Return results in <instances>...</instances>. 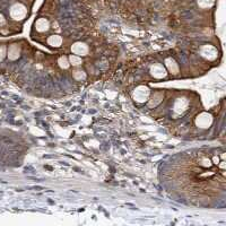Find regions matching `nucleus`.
I'll return each mask as SVG.
<instances>
[{"label": "nucleus", "instance_id": "20", "mask_svg": "<svg viewBox=\"0 0 226 226\" xmlns=\"http://www.w3.org/2000/svg\"><path fill=\"white\" fill-rule=\"evenodd\" d=\"M3 22H5V19H3V15H0V24H3Z\"/></svg>", "mask_w": 226, "mask_h": 226}, {"label": "nucleus", "instance_id": "18", "mask_svg": "<svg viewBox=\"0 0 226 226\" xmlns=\"http://www.w3.org/2000/svg\"><path fill=\"white\" fill-rule=\"evenodd\" d=\"M213 162H214V164H217L219 163V158H218V156H214V158H213Z\"/></svg>", "mask_w": 226, "mask_h": 226}, {"label": "nucleus", "instance_id": "2", "mask_svg": "<svg viewBox=\"0 0 226 226\" xmlns=\"http://www.w3.org/2000/svg\"><path fill=\"white\" fill-rule=\"evenodd\" d=\"M212 122H213L212 116L207 112L200 113V114L197 116V119H196V124H197L199 128H203V129H205V128L210 127Z\"/></svg>", "mask_w": 226, "mask_h": 226}, {"label": "nucleus", "instance_id": "19", "mask_svg": "<svg viewBox=\"0 0 226 226\" xmlns=\"http://www.w3.org/2000/svg\"><path fill=\"white\" fill-rule=\"evenodd\" d=\"M218 165H219L222 169H225V166H226V164H225V162H220V163H218Z\"/></svg>", "mask_w": 226, "mask_h": 226}, {"label": "nucleus", "instance_id": "10", "mask_svg": "<svg viewBox=\"0 0 226 226\" xmlns=\"http://www.w3.org/2000/svg\"><path fill=\"white\" fill-rule=\"evenodd\" d=\"M8 56L10 59H17L18 58V56H19V48L17 46V45H11L10 48H9V51H8Z\"/></svg>", "mask_w": 226, "mask_h": 226}, {"label": "nucleus", "instance_id": "17", "mask_svg": "<svg viewBox=\"0 0 226 226\" xmlns=\"http://www.w3.org/2000/svg\"><path fill=\"white\" fill-rule=\"evenodd\" d=\"M3 56H5V48H3V46H0V60H3Z\"/></svg>", "mask_w": 226, "mask_h": 226}, {"label": "nucleus", "instance_id": "4", "mask_svg": "<svg viewBox=\"0 0 226 226\" xmlns=\"http://www.w3.org/2000/svg\"><path fill=\"white\" fill-rule=\"evenodd\" d=\"M201 54L208 60H214L217 58V50L212 45H205L201 49Z\"/></svg>", "mask_w": 226, "mask_h": 226}, {"label": "nucleus", "instance_id": "7", "mask_svg": "<svg viewBox=\"0 0 226 226\" xmlns=\"http://www.w3.org/2000/svg\"><path fill=\"white\" fill-rule=\"evenodd\" d=\"M188 106V101L186 99H179L176 100L174 104V111L176 113H182Z\"/></svg>", "mask_w": 226, "mask_h": 226}, {"label": "nucleus", "instance_id": "9", "mask_svg": "<svg viewBox=\"0 0 226 226\" xmlns=\"http://www.w3.org/2000/svg\"><path fill=\"white\" fill-rule=\"evenodd\" d=\"M35 26H36V30L39 32H45L48 31L49 28V22L45 18H40L35 24Z\"/></svg>", "mask_w": 226, "mask_h": 226}, {"label": "nucleus", "instance_id": "5", "mask_svg": "<svg viewBox=\"0 0 226 226\" xmlns=\"http://www.w3.org/2000/svg\"><path fill=\"white\" fill-rule=\"evenodd\" d=\"M71 51L75 54H77V56H86L88 52V48L85 43L77 42L71 46Z\"/></svg>", "mask_w": 226, "mask_h": 226}, {"label": "nucleus", "instance_id": "12", "mask_svg": "<svg viewBox=\"0 0 226 226\" xmlns=\"http://www.w3.org/2000/svg\"><path fill=\"white\" fill-rule=\"evenodd\" d=\"M163 100V94L162 93H156L154 94V96L152 97V100L149 101V107H153V106H156V105L159 103V102Z\"/></svg>", "mask_w": 226, "mask_h": 226}, {"label": "nucleus", "instance_id": "15", "mask_svg": "<svg viewBox=\"0 0 226 226\" xmlns=\"http://www.w3.org/2000/svg\"><path fill=\"white\" fill-rule=\"evenodd\" d=\"M68 60H69V62H70L73 66H79L82 63V59H80L78 56H73V54H71Z\"/></svg>", "mask_w": 226, "mask_h": 226}, {"label": "nucleus", "instance_id": "1", "mask_svg": "<svg viewBox=\"0 0 226 226\" xmlns=\"http://www.w3.org/2000/svg\"><path fill=\"white\" fill-rule=\"evenodd\" d=\"M132 96L137 102L143 103V102L147 101L148 97H149V89L146 86H138L135 89V92H133Z\"/></svg>", "mask_w": 226, "mask_h": 226}, {"label": "nucleus", "instance_id": "14", "mask_svg": "<svg viewBox=\"0 0 226 226\" xmlns=\"http://www.w3.org/2000/svg\"><path fill=\"white\" fill-rule=\"evenodd\" d=\"M58 63H59L60 67L63 68V69H67V68L69 67V65H70V62H69L67 56H61V58H59Z\"/></svg>", "mask_w": 226, "mask_h": 226}, {"label": "nucleus", "instance_id": "3", "mask_svg": "<svg viewBox=\"0 0 226 226\" xmlns=\"http://www.w3.org/2000/svg\"><path fill=\"white\" fill-rule=\"evenodd\" d=\"M10 15H11V17H13L14 19L20 20V19H23V18L25 17L26 8L23 5H20V3H16V5H14L13 7H11Z\"/></svg>", "mask_w": 226, "mask_h": 226}, {"label": "nucleus", "instance_id": "8", "mask_svg": "<svg viewBox=\"0 0 226 226\" xmlns=\"http://www.w3.org/2000/svg\"><path fill=\"white\" fill-rule=\"evenodd\" d=\"M165 65H166L167 69H169V71L171 73H179V67H178V63L175 62L174 59H172V58H167L166 60H165Z\"/></svg>", "mask_w": 226, "mask_h": 226}, {"label": "nucleus", "instance_id": "6", "mask_svg": "<svg viewBox=\"0 0 226 226\" xmlns=\"http://www.w3.org/2000/svg\"><path fill=\"white\" fill-rule=\"evenodd\" d=\"M150 73L155 78H163L166 76V71L164 69V67L162 65H154L150 68Z\"/></svg>", "mask_w": 226, "mask_h": 226}, {"label": "nucleus", "instance_id": "13", "mask_svg": "<svg viewBox=\"0 0 226 226\" xmlns=\"http://www.w3.org/2000/svg\"><path fill=\"white\" fill-rule=\"evenodd\" d=\"M198 5L201 8H209L214 5V0H198Z\"/></svg>", "mask_w": 226, "mask_h": 226}, {"label": "nucleus", "instance_id": "11", "mask_svg": "<svg viewBox=\"0 0 226 226\" xmlns=\"http://www.w3.org/2000/svg\"><path fill=\"white\" fill-rule=\"evenodd\" d=\"M48 43L52 46H60L62 43V39L59 36V35H52V36L49 37Z\"/></svg>", "mask_w": 226, "mask_h": 226}, {"label": "nucleus", "instance_id": "16", "mask_svg": "<svg viewBox=\"0 0 226 226\" xmlns=\"http://www.w3.org/2000/svg\"><path fill=\"white\" fill-rule=\"evenodd\" d=\"M73 77L77 80H84L86 78V75H85V73L83 70H75L73 71Z\"/></svg>", "mask_w": 226, "mask_h": 226}]
</instances>
